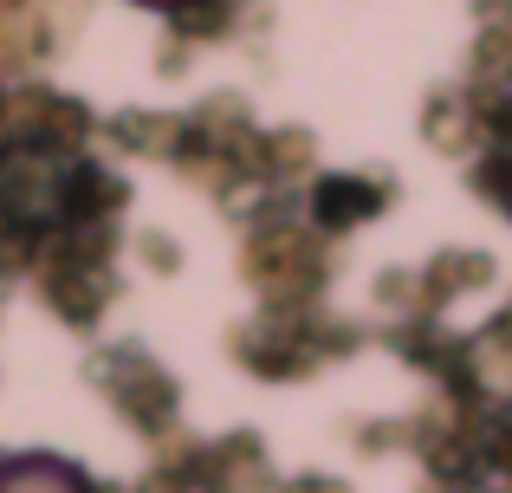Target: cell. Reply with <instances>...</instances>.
<instances>
[{
  "label": "cell",
  "mask_w": 512,
  "mask_h": 493,
  "mask_svg": "<svg viewBox=\"0 0 512 493\" xmlns=\"http://www.w3.org/2000/svg\"><path fill=\"white\" fill-rule=\"evenodd\" d=\"M0 493H78V481L52 461H20V468L0 474Z\"/></svg>",
  "instance_id": "1"
}]
</instances>
